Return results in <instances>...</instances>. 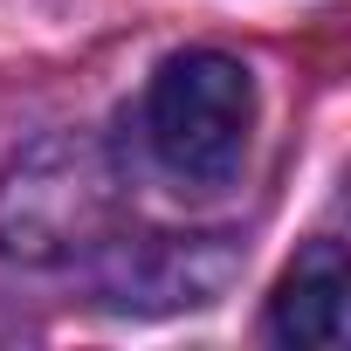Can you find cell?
Here are the masks:
<instances>
[{
	"label": "cell",
	"instance_id": "cell-1",
	"mask_svg": "<svg viewBox=\"0 0 351 351\" xmlns=\"http://www.w3.org/2000/svg\"><path fill=\"white\" fill-rule=\"evenodd\" d=\"M117 228V165L90 138H42L0 180V248L21 262H69Z\"/></svg>",
	"mask_w": 351,
	"mask_h": 351
},
{
	"label": "cell",
	"instance_id": "cell-2",
	"mask_svg": "<svg viewBox=\"0 0 351 351\" xmlns=\"http://www.w3.org/2000/svg\"><path fill=\"white\" fill-rule=\"evenodd\" d=\"M145 131L172 180L228 186L255 138V76L221 49H186L152 76Z\"/></svg>",
	"mask_w": 351,
	"mask_h": 351
},
{
	"label": "cell",
	"instance_id": "cell-3",
	"mask_svg": "<svg viewBox=\"0 0 351 351\" xmlns=\"http://www.w3.org/2000/svg\"><path fill=\"white\" fill-rule=\"evenodd\" d=\"M269 337L282 344H344V255L337 241H317L296 255V269L276 282L269 296Z\"/></svg>",
	"mask_w": 351,
	"mask_h": 351
}]
</instances>
